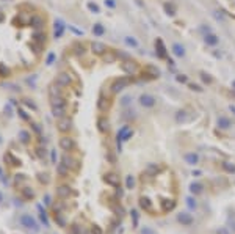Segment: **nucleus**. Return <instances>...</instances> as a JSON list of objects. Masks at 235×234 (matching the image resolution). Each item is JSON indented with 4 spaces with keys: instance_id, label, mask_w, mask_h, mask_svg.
<instances>
[{
    "instance_id": "38",
    "label": "nucleus",
    "mask_w": 235,
    "mask_h": 234,
    "mask_svg": "<svg viewBox=\"0 0 235 234\" xmlns=\"http://www.w3.org/2000/svg\"><path fill=\"white\" fill-rule=\"evenodd\" d=\"M141 232H143V234H154V231H152L151 228H143Z\"/></svg>"
},
{
    "instance_id": "43",
    "label": "nucleus",
    "mask_w": 235,
    "mask_h": 234,
    "mask_svg": "<svg viewBox=\"0 0 235 234\" xmlns=\"http://www.w3.org/2000/svg\"><path fill=\"white\" fill-rule=\"evenodd\" d=\"M3 200V195H2V192H0V201H2Z\"/></svg>"
},
{
    "instance_id": "44",
    "label": "nucleus",
    "mask_w": 235,
    "mask_h": 234,
    "mask_svg": "<svg viewBox=\"0 0 235 234\" xmlns=\"http://www.w3.org/2000/svg\"><path fill=\"white\" fill-rule=\"evenodd\" d=\"M0 176H2V168H0Z\"/></svg>"
},
{
    "instance_id": "21",
    "label": "nucleus",
    "mask_w": 235,
    "mask_h": 234,
    "mask_svg": "<svg viewBox=\"0 0 235 234\" xmlns=\"http://www.w3.org/2000/svg\"><path fill=\"white\" fill-rule=\"evenodd\" d=\"M97 107H99L100 112H105V110L108 108V99H105L103 96H100L99 101H97Z\"/></svg>"
},
{
    "instance_id": "33",
    "label": "nucleus",
    "mask_w": 235,
    "mask_h": 234,
    "mask_svg": "<svg viewBox=\"0 0 235 234\" xmlns=\"http://www.w3.org/2000/svg\"><path fill=\"white\" fill-rule=\"evenodd\" d=\"M38 179H39L41 182H44V184H47V182H49V178H47V174H46V173H39V174H38Z\"/></svg>"
},
{
    "instance_id": "35",
    "label": "nucleus",
    "mask_w": 235,
    "mask_h": 234,
    "mask_svg": "<svg viewBox=\"0 0 235 234\" xmlns=\"http://www.w3.org/2000/svg\"><path fill=\"white\" fill-rule=\"evenodd\" d=\"M132 218H133V226H138V212L132 211Z\"/></svg>"
},
{
    "instance_id": "17",
    "label": "nucleus",
    "mask_w": 235,
    "mask_h": 234,
    "mask_svg": "<svg viewBox=\"0 0 235 234\" xmlns=\"http://www.w3.org/2000/svg\"><path fill=\"white\" fill-rule=\"evenodd\" d=\"M61 85H53V86H50V90H49V94H50V97H61V88H60Z\"/></svg>"
},
{
    "instance_id": "34",
    "label": "nucleus",
    "mask_w": 235,
    "mask_h": 234,
    "mask_svg": "<svg viewBox=\"0 0 235 234\" xmlns=\"http://www.w3.org/2000/svg\"><path fill=\"white\" fill-rule=\"evenodd\" d=\"M126 184H127V189H132V187H133V184H135L133 178H132V176H127V179H126Z\"/></svg>"
},
{
    "instance_id": "28",
    "label": "nucleus",
    "mask_w": 235,
    "mask_h": 234,
    "mask_svg": "<svg viewBox=\"0 0 235 234\" xmlns=\"http://www.w3.org/2000/svg\"><path fill=\"white\" fill-rule=\"evenodd\" d=\"M63 209H64V203H63V201H57V203L52 206V211H53V214H55V212H61Z\"/></svg>"
},
{
    "instance_id": "1",
    "label": "nucleus",
    "mask_w": 235,
    "mask_h": 234,
    "mask_svg": "<svg viewBox=\"0 0 235 234\" xmlns=\"http://www.w3.org/2000/svg\"><path fill=\"white\" fill-rule=\"evenodd\" d=\"M177 179L168 168L149 165L141 173L140 207L149 215H165L177 204Z\"/></svg>"
},
{
    "instance_id": "11",
    "label": "nucleus",
    "mask_w": 235,
    "mask_h": 234,
    "mask_svg": "<svg viewBox=\"0 0 235 234\" xmlns=\"http://www.w3.org/2000/svg\"><path fill=\"white\" fill-rule=\"evenodd\" d=\"M57 83H58V85H61V86L69 85V83H71V75H69L68 72H61V74H58V75H57Z\"/></svg>"
},
{
    "instance_id": "30",
    "label": "nucleus",
    "mask_w": 235,
    "mask_h": 234,
    "mask_svg": "<svg viewBox=\"0 0 235 234\" xmlns=\"http://www.w3.org/2000/svg\"><path fill=\"white\" fill-rule=\"evenodd\" d=\"M86 234H103V232H102L100 226H97V225H92V226H91V229H89Z\"/></svg>"
},
{
    "instance_id": "7",
    "label": "nucleus",
    "mask_w": 235,
    "mask_h": 234,
    "mask_svg": "<svg viewBox=\"0 0 235 234\" xmlns=\"http://www.w3.org/2000/svg\"><path fill=\"white\" fill-rule=\"evenodd\" d=\"M103 181L108 184V185H111V187H116V189H119V176H118L116 173H107L105 176H103Z\"/></svg>"
},
{
    "instance_id": "10",
    "label": "nucleus",
    "mask_w": 235,
    "mask_h": 234,
    "mask_svg": "<svg viewBox=\"0 0 235 234\" xmlns=\"http://www.w3.org/2000/svg\"><path fill=\"white\" fill-rule=\"evenodd\" d=\"M132 137V129L129 126H124L119 129V132H118V140H129Z\"/></svg>"
},
{
    "instance_id": "4",
    "label": "nucleus",
    "mask_w": 235,
    "mask_h": 234,
    "mask_svg": "<svg viewBox=\"0 0 235 234\" xmlns=\"http://www.w3.org/2000/svg\"><path fill=\"white\" fill-rule=\"evenodd\" d=\"M19 221H21L22 226H25V228H28V229H33V231H38V225H36V221H35V218H33L32 215L22 214L21 218H19Z\"/></svg>"
},
{
    "instance_id": "41",
    "label": "nucleus",
    "mask_w": 235,
    "mask_h": 234,
    "mask_svg": "<svg viewBox=\"0 0 235 234\" xmlns=\"http://www.w3.org/2000/svg\"><path fill=\"white\" fill-rule=\"evenodd\" d=\"M44 204H47V206L50 204V196H49V195H46V196H44Z\"/></svg>"
},
{
    "instance_id": "42",
    "label": "nucleus",
    "mask_w": 235,
    "mask_h": 234,
    "mask_svg": "<svg viewBox=\"0 0 235 234\" xmlns=\"http://www.w3.org/2000/svg\"><path fill=\"white\" fill-rule=\"evenodd\" d=\"M218 234H227V231H226V229H221V231H218Z\"/></svg>"
},
{
    "instance_id": "19",
    "label": "nucleus",
    "mask_w": 235,
    "mask_h": 234,
    "mask_svg": "<svg viewBox=\"0 0 235 234\" xmlns=\"http://www.w3.org/2000/svg\"><path fill=\"white\" fill-rule=\"evenodd\" d=\"M38 212H39V218H41V221L44 223V226H49V218H47V214H46V211L42 209V206H41V204H38Z\"/></svg>"
},
{
    "instance_id": "45",
    "label": "nucleus",
    "mask_w": 235,
    "mask_h": 234,
    "mask_svg": "<svg viewBox=\"0 0 235 234\" xmlns=\"http://www.w3.org/2000/svg\"><path fill=\"white\" fill-rule=\"evenodd\" d=\"M233 86H235V82H233Z\"/></svg>"
},
{
    "instance_id": "32",
    "label": "nucleus",
    "mask_w": 235,
    "mask_h": 234,
    "mask_svg": "<svg viewBox=\"0 0 235 234\" xmlns=\"http://www.w3.org/2000/svg\"><path fill=\"white\" fill-rule=\"evenodd\" d=\"M187 204H188L190 209H194V207H196V200L191 198V196H188V198H187Z\"/></svg>"
},
{
    "instance_id": "3",
    "label": "nucleus",
    "mask_w": 235,
    "mask_h": 234,
    "mask_svg": "<svg viewBox=\"0 0 235 234\" xmlns=\"http://www.w3.org/2000/svg\"><path fill=\"white\" fill-rule=\"evenodd\" d=\"M61 162H63V164H64L69 170H74V171H78V170H80V162H78L77 159H74L69 153H66V154L63 156Z\"/></svg>"
},
{
    "instance_id": "36",
    "label": "nucleus",
    "mask_w": 235,
    "mask_h": 234,
    "mask_svg": "<svg viewBox=\"0 0 235 234\" xmlns=\"http://www.w3.org/2000/svg\"><path fill=\"white\" fill-rule=\"evenodd\" d=\"M92 32H94V33H97V35H100V33L103 32V29H102V27H100V25L97 24V25H96V27L92 29Z\"/></svg>"
},
{
    "instance_id": "8",
    "label": "nucleus",
    "mask_w": 235,
    "mask_h": 234,
    "mask_svg": "<svg viewBox=\"0 0 235 234\" xmlns=\"http://www.w3.org/2000/svg\"><path fill=\"white\" fill-rule=\"evenodd\" d=\"M71 195H74V192H72V189L68 187V185H60V187L57 189V196H58L60 200H68Z\"/></svg>"
},
{
    "instance_id": "31",
    "label": "nucleus",
    "mask_w": 235,
    "mask_h": 234,
    "mask_svg": "<svg viewBox=\"0 0 235 234\" xmlns=\"http://www.w3.org/2000/svg\"><path fill=\"white\" fill-rule=\"evenodd\" d=\"M19 137H21V142H24V143H28L30 134H28V132H25V131H21V132H19Z\"/></svg>"
},
{
    "instance_id": "9",
    "label": "nucleus",
    "mask_w": 235,
    "mask_h": 234,
    "mask_svg": "<svg viewBox=\"0 0 235 234\" xmlns=\"http://www.w3.org/2000/svg\"><path fill=\"white\" fill-rule=\"evenodd\" d=\"M129 83H130V79H129V77H122L121 80L118 79V80L111 85V91H113V93H118V91H121L124 86H127Z\"/></svg>"
},
{
    "instance_id": "18",
    "label": "nucleus",
    "mask_w": 235,
    "mask_h": 234,
    "mask_svg": "<svg viewBox=\"0 0 235 234\" xmlns=\"http://www.w3.org/2000/svg\"><path fill=\"white\" fill-rule=\"evenodd\" d=\"M57 173L60 174V176H63V178H66V176H69V168L61 162V164H58V167H57Z\"/></svg>"
},
{
    "instance_id": "6",
    "label": "nucleus",
    "mask_w": 235,
    "mask_h": 234,
    "mask_svg": "<svg viewBox=\"0 0 235 234\" xmlns=\"http://www.w3.org/2000/svg\"><path fill=\"white\" fill-rule=\"evenodd\" d=\"M60 148H61L63 151L69 153V151H72V149L75 148V143H74V140H72L71 137H61V138H60Z\"/></svg>"
},
{
    "instance_id": "39",
    "label": "nucleus",
    "mask_w": 235,
    "mask_h": 234,
    "mask_svg": "<svg viewBox=\"0 0 235 234\" xmlns=\"http://www.w3.org/2000/svg\"><path fill=\"white\" fill-rule=\"evenodd\" d=\"M208 43H210V44H216V43H218V39H215V36L212 35V36H208Z\"/></svg>"
},
{
    "instance_id": "14",
    "label": "nucleus",
    "mask_w": 235,
    "mask_h": 234,
    "mask_svg": "<svg viewBox=\"0 0 235 234\" xmlns=\"http://www.w3.org/2000/svg\"><path fill=\"white\" fill-rule=\"evenodd\" d=\"M91 49H92V52H96V54H103V52L107 50V46H105L103 43L94 41V43L91 44Z\"/></svg>"
},
{
    "instance_id": "29",
    "label": "nucleus",
    "mask_w": 235,
    "mask_h": 234,
    "mask_svg": "<svg viewBox=\"0 0 235 234\" xmlns=\"http://www.w3.org/2000/svg\"><path fill=\"white\" fill-rule=\"evenodd\" d=\"M174 54L177 55V57H183V54H185V50H183V47L182 46H179V44H174Z\"/></svg>"
},
{
    "instance_id": "20",
    "label": "nucleus",
    "mask_w": 235,
    "mask_h": 234,
    "mask_svg": "<svg viewBox=\"0 0 235 234\" xmlns=\"http://www.w3.org/2000/svg\"><path fill=\"white\" fill-rule=\"evenodd\" d=\"M86 232L88 231H83V228L78 226L77 223H74V225L69 226V234H86Z\"/></svg>"
},
{
    "instance_id": "23",
    "label": "nucleus",
    "mask_w": 235,
    "mask_h": 234,
    "mask_svg": "<svg viewBox=\"0 0 235 234\" xmlns=\"http://www.w3.org/2000/svg\"><path fill=\"white\" fill-rule=\"evenodd\" d=\"M185 160L190 164V165H196L198 164V154H193V153H190V154H185Z\"/></svg>"
},
{
    "instance_id": "25",
    "label": "nucleus",
    "mask_w": 235,
    "mask_h": 234,
    "mask_svg": "<svg viewBox=\"0 0 235 234\" xmlns=\"http://www.w3.org/2000/svg\"><path fill=\"white\" fill-rule=\"evenodd\" d=\"M218 126H219L221 129H227V127L230 126V121L226 118V116H219V118H218Z\"/></svg>"
},
{
    "instance_id": "2",
    "label": "nucleus",
    "mask_w": 235,
    "mask_h": 234,
    "mask_svg": "<svg viewBox=\"0 0 235 234\" xmlns=\"http://www.w3.org/2000/svg\"><path fill=\"white\" fill-rule=\"evenodd\" d=\"M50 105H52V113L55 118H63L66 116V101L61 97H50Z\"/></svg>"
},
{
    "instance_id": "15",
    "label": "nucleus",
    "mask_w": 235,
    "mask_h": 234,
    "mask_svg": "<svg viewBox=\"0 0 235 234\" xmlns=\"http://www.w3.org/2000/svg\"><path fill=\"white\" fill-rule=\"evenodd\" d=\"M21 195L24 200H33L35 198V192L32 190V187H22L21 189Z\"/></svg>"
},
{
    "instance_id": "26",
    "label": "nucleus",
    "mask_w": 235,
    "mask_h": 234,
    "mask_svg": "<svg viewBox=\"0 0 235 234\" xmlns=\"http://www.w3.org/2000/svg\"><path fill=\"white\" fill-rule=\"evenodd\" d=\"M97 124H99V131H100V132H105V131L108 129V121H107L105 118H99V120H97Z\"/></svg>"
},
{
    "instance_id": "13",
    "label": "nucleus",
    "mask_w": 235,
    "mask_h": 234,
    "mask_svg": "<svg viewBox=\"0 0 235 234\" xmlns=\"http://www.w3.org/2000/svg\"><path fill=\"white\" fill-rule=\"evenodd\" d=\"M177 220H179L182 225H185V226H188V225H191V223H193V217H191V214H188V212H182V214H179Z\"/></svg>"
},
{
    "instance_id": "22",
    "label": "nucleus",
    "mask_w": 235,
    "mask_h": 234,
    "mask_svg": "<svg viewBox=\"0 0 235 234\" xmlns=\"http://www.w3.org/2000/svg\"><path fill=\"white\" fill-rule=\"evenodd\" d=\"M122 69L127 71L129 74H133V72L137 71V68H135V65H133L132 61H124V63H122Z\"/></svg>"
},
{
    "instance_id": "12",
    "label": "nucleus",
    "mask_w": 235,
    "mask_h": 234,
    "mask_svg": "<svg viewBox=\"0 0 235 234\" xmlns=\"http://www.w3.org/2000/svg\"><path fill=\"white\" fill-rule=\"evenodd\" d=\"M140 102H141V105H144V107H154V105H155V99H154V96H151V94H143V96L140 97Z\"/></svg>"
},
{
    "instance_id": "37",
    "label": "nucleus",
    "mask_w": 235,
    "mask_h": 234,
    "mask_svg": "<svg viewBox=\"0 0 235 234\" xmlns=\"http://www.w3.org/2000/svg\"><path fill=\"white\" fill-rule=\"evenodd\" d=\"M105 60H107V61H114V60H116V55H113V54L105 55Z\"/></svg>"
},
{
    "instance_id": "16",
    "label": "nucleus",
    "mask_w": 235,
    "mask_h": 234,
    "mask_svg": "<svg viewBox=\"0 0 235 234\" xmlns=\"http://www.w3.org/2000/svg\"><path fill=\"white\" fill-rule=\"evenodd\" d=\"M53 220H55V223H57L58 226H61V228L66 226V218L63 217L61 212H55V214H53Z\"/></svg>"
},
{
    "instance_id": "40",
    "label": "nucleus",
    "mask_w": 235,
    "mask_h": 234,
    "mask_svg": "<svg viewBox=\"0 0 235 234\" xmlns=\"http://www.w3.org/2000/svg\"><path fill=\"white\" fill-rule=\"evenodd\" d=\"M33 129H35V132H36V134H41V127H39L38 124H33Z\"/></svg>"
},
{
    "instance_id": "5",
    "label": "nucleus",
    "mask_w": 235,
    "mask_h": 234,
    "mask_svg": "<svg viewBox=\"0 0 235 234\" xmlns=\"http://www.w3.org/2000/svg\"><path fill=\"white\" fill-rule=\"evenodd\" d=\"M57 127L60 132H69L72 129V120L69 116H63V118H58V123H57Z\"/></svg>"
},
{
    "instance_id": "27",
    "label": "nucleus",
    "mask_w": 235,
    "mask_h": 234,
    "mask_svg": "<svg viewBox=\"0 0 235 234\" xmlns=\"http://www.w3.org/2000/svg\"><path fill=\"white\" fill-rule=\"evenodd\" d=\"M5 160H7V162H10L11 165H21V160L14 159L11 153H7V154H5Z\"/></svg>"
},
{
    "instance_id": "24",
    "label": "nucleus",
    "mask_w": 235,
    "mask_h": 234,
    "mask_svg": "<svg viewBox=\"0 0 235 234\" xmlns=\"http://www.w3.org/2000/svg\"><path fill=\"white\" fill-rule=\"evenodd\" d=\"M190 190H191V193L199 195V193H202V184H199V182H193V184L190 185Z\"/></svg>"
}]
</instances>
